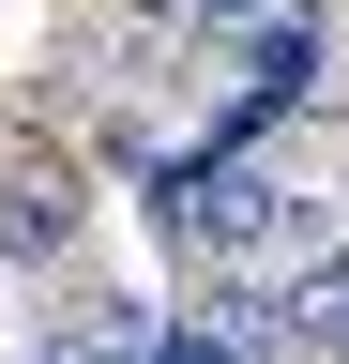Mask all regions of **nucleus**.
Segmentation results:
<instances>
[{"mask_svg": "<svg viewBox=\"0 0 349 364\" xmlns=\"http://www.w3.org/2000/svg\"><path fill=\"white\" fill-rule=\"evenodd\" d=\"M152 228H167V258L183 273H274L289 243H319V198H304L289 167H258V152H167L152 167Z\"/></svg>", "mask_w": 349, "mask_h": 364, "instance_id": "1", "label": "nucleus"}, {"mask_svg": "<svg viewBox=\"0 0 349 364\" xmlns=\"http://www.w3.org/2000/svg\"><path fill=\"white\" fill-rule=\"evenodd\" d=\"M152 364H274V304H258V273H198L183 304H152Z\"/></svg>", "mask_w": 349, "mask_h": 364, "instance_id": "2", "label": "nucleus"}, {"mask_svg": "<svg viewBox=\"0 0 349 364\" xmlns=\"http://www.w3.org/2000/svg\"><path fill=\"white\" fill-rule=\"evenodd\" d=\"M258 304H274V349H349V243L334 228L289 243L274 273H258Z\"/></svg>", "mask_w": 349, "mask_h": 364, "instance_id": "3", "label": "nucleus"}, {"mask_svg": "<svg viewBox=\"0 0 349 364\" xmlns=\"http://www.w3.org/2000/svg\"><path fill=\"white\" fill-rule=\"evenodd\" d=\"M61 228H76L61 167H16V182H0V258H61Z\"/></svg>", "mask_w": 349, "mask_h": 364, "instance_id": "4", "label": "nucleus"}]
</instances>
